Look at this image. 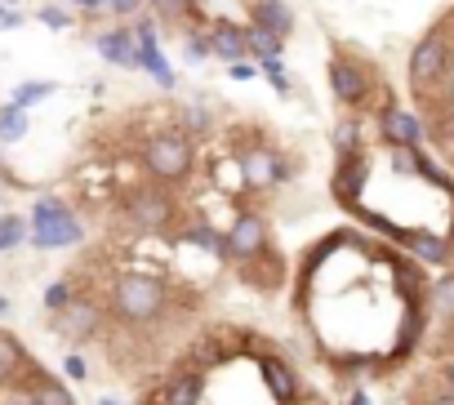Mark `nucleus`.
Wrapping results in <instances>:
<instances>
[{"instance_id": "obj_1", "label": "nucleus", "mask_w": 454, "mask_h": 405, "mask_svg": "<svg viewBox=\"0 0 454 405\" xmlns=\"http://www.w3.org/2000/svg\"><path fill=\"white\" fill-rule=\"evenodd\" d=\"M169 299H174V290L152 272H121L107 285V312L125 330H152L156 321H165Z\"/></svg>"}, {"instance_id": "obj_2", "label": "nucleus", "mask_w": 454, "mask_h": 405, "mask_svg": "<svg viewBox=\"0 0 454 405\" xmlns=\"http://www.w3.org/2000/svg\"><path fill=\"white\" fill-rule=\"evenodd\" d=\"M138 165L152 183L160 187H183L192 174H196V143L187 134H178L174 125L169 129H152L143 143H138Z\"/></svg>"}, {"instance_id": "obj_3", "label": "nucleus", "mask_w": 454, "mask_h": 405, "mask_svg": "<svg viewBox=\"0 0 454 405\" xmlns=\"http://www.w3.org/2000/svg\"><path fill=\"white\" fill-rule=\"evenodd\" d=\"M121 219L138 232V237H174V228L183 223V210L169 187L160 183H129L121 191Z\"/></svg>"}, {"instance_id": "obj_4", "label": "nucleus", "mask_w": 454, "mask_h": 405, "mask_svg": "<svg viewBox=\"0 0 454 405\" xmlns=\"http://www.w3.org/2000/svg\"><path fill=\"white\" fill-rule=\"evenodd\" d=\"M32 228H27V241L32 250H72L85 241V223L67 210V200L59 196H36L32 200Z\"/></svg>"}, {"instance_id": "obj_5", "label": "nucleus", "mask_w": 454, "mask_h": 405, "mask_svg": "<svg viewBox=\"0 0 454 405\" xmlns=\"http://www.w3.org/2000/svg\"><path fill=\"white\" fill-rule=\"evenodd\" d=\"M237 160V174H241V187L246 191H277L281 183H290L294 165L286 160V152H277L268 138H254V143H241L232 152Z\"/></svg>"}, {"instance_id": "obj_6", "label": "nucleus", "mask_w": 454, "mask_h": 405, "mask_svg": "<svg viewBox=\"0 0 454 405\" xmlns=\"http://www.w3.org/2000/svg\"><path fill=\"white\" fill-rule=\"evenodd\" d=\"M272 259V232L268 219L259 210H241L232 219V228L223 232V263H237V268H254Z\"/></svg>"}, {"instance_id": "obj_7", "label": "nucleus", "mask_w": 454, "mask_h": 405, "mask_svg": "<svg viewBox=\"0 0 454 405\" xmlns=\"http://www.w3.org/2000/svg\"><path fill=\"white\" fill-rule=\"evenodd\" d=\"M103 321H107V308H103L94 294L76 290V294H72V303L54 312V334H59L63 343L81 347V343H90V339H98V334H103Z\"/></svg>"}, {"instance_id": "obj_8", "label": "nucleus", "mask_w": 454, "mask_h": 405, "mask_svg": "<svg viewBox=\"0 0 454 405\" xmlns=\"http://www.w3.org/2000/svg\"><path fill=\"white\" fill-rule=\"evenodd\" d=\"M450 72V41L441 32L423 36L414 50H410V85L419 94H427L432 85H441V76Z\"/></svg>"}, {"instance_id": "obj_9", "label": "nucleus", "mask_w": 454, "mask_h": 405, "mask_svg": "<svg viewBox=\"0 0 454 405\" xmlns=\"http://www.w3.org/2000/svg\"><path fill=\"white\" fill-rule=\"evenodd\" d=\"M325 81H330V94H334V103H343V107H365V98H370V72L356 63V58H348V54H334L330 58V72H325Z\"/></svg>"}, {"instance_id": "obj_10", "label": "nucleus", "mask_w": 454, "mask_h": 405, "mask_svg": "<svg viewBox=\"0 0 454 405\" xmlns=\"http://www.w3.org/2000/svg\"><path fill=\"white\" fill-rule=\"evenodd\" d=\"M259 374H263V383H268V396L272 401H281V405H294L299 401V374H294V365L290 361H281L277 352H259Z\"/></svg>"}, {"instance_id": "obj_11", "label": "nucleus", "mask_w": 454, "mask_h": 405, "mask_svg": "<svg viewBox=\"0 0 454 405\" xmlns=\"http://www.w3.org/2000/svg\"><path fill=\"white\" fill-rule=\"evenodd\" d=\"M200 401H205V374L192 370V365H178L160 383V392H156L152 405H200Z\"/></svg>"}, {"instance_id": "obj_12", "label": "nucleus", "mask_w": 454, "mask_h": 405, "mask_svg": "<svg viewBox=\"0 0 454 405\" xmlns=\"http://www.w3.org/2000/svg\"><path fill=\"white\" fill-rule=\"evenodd\" d=\"M32 396H36V405H76V392L67 387V378H59V374H50L45 365H27V374L19 378Z\"/></svg>"}, {"instance_id": "obj_13", "label": "nucleus", "mask_w": 454, "mask_h": 405, "mask_svg": "<svg viewBox=\"0 0 454 405\" xmlns=\"http://www.w3.org/2000/svg\"><path fill=\"white\" fill-rule=\"evenodd\" d=\"M205 50L218 63H241L246 58V27L241 23H227V19L209 23L205 27Z\"/></svg>"}, {"instance_id": "obj_14", "label": "nucleus", "mask_w": 454, "mask_h": 405, "mask_svg": "<svg viewBox=\"0 0 454 405\" xmlns=\"http://www.w3.org/2000/svg\"><path fill=\"white\" fill-rule=\"evenodd\" d=\"M129 67L143 72V76H152L160 90H178V72H174V63L165 58L160 41H134V63H129Z\"/></svg>"}, {"instance_id": "obj_15", "label": "nucleus", "mask_w": 454, "mask_h": 405, "mask_svg": "<svg viewBox=\"0 0 454 405\" xmlns=\"http://www.w3.org/2000/svg\"><path fill=\"white\" fill-rule=\"evenodd\" d=\"M379 129H383L387 147H419V143H423V125H419V116L405 112V107H383V112H379Z\"/></svg>"}, {"instance_id": "obj_16", "label": "nucleus", "mask_w": 454, "mask_h": 405, "mask_svg": "<svg viewBox=\"0 0 454 405\" xmlns=\"http://www.w3.org/2000/svg\"><path fill=\"white\" fill-rule=\"evenodd\" d=\"M250 23L263 27V32H272V36H281V41H290L299 19H294L290 0H254V5H250Z\"/></svg>"}, {"instance_id": "obj_17", "label": "nucleus", "mask_w": 454, "mask_h": 405, "mask_svg": "<svg viewBox=\"0 0 454 405\" xmlns=\"http://www.w3.org/2000/svg\"><path fill=\"white\" fill-rule=\"evenodd\" d=\"M94 50H98V58L103 63H112V67H129L134 63V36H129V27H103L98 36H94Z\"/></svg>"}, {"instance_id": "obj_18", "label": "nucleus", "mask_w": 454, "mask_h": 405, "mask_svg": "<svg viewBox=\"0 0 454 405\" xmlns=\"http://www.w3.org/2000/svg\"><path fill=\"white\" fill-rule=\"evenodd\" d=\"M174 245H196V250H205V254H214V259H223V232H214L205 219H183L178 228H174V237H169Z\"/></svg>"}, {"instance_id": "obj_19", "label": "nucleus", "mask_w": 454, "mask_h": 405, "mask_svg": "<svg viewBox=\"0 0 454 405\" xmlns=\"http://www.w3.org/2000/svg\"><path fill=\"white\" fill-rule=\"evenodd\" d=\"M27 352H23V343L5 330V325H0V387H14L23 374H27Z\"/></svg>"}, {"instance_id": "obj_20", "label": "nucleus", "mask_w": 454, "mask_h": 405, "mask_svg": "<svg viewBox=\"0 0 454 405\" xmlns=\"http://www.w3.org/2000/svg\"><path fill=\"white\" fill-rule=\"evenodd\" d=\"M174 129L187 134L192 143H200V138H209V134L218 129V121H214L209 107H200V103H183V107L174 112Z\"/></svg>"}, {"instance_id": "obj_21", "label": "nucleus", "mask_w": 454, "mask_h": 405, "mask_svg": "<svg viewBox=\"0 0 454 405\" xmlns=\"http://www.w3.org/2000/svg\"><path fill=\"white\" fill-rule=\"evenodd\" d=\"M365 174H370V165H365V160H361L356 152L339 160V174H334V191H339V200H343V206H352V200H356V191H361Z\"/></svg>"}, {"instance_id": "obj_22", "label": "nucleus", "mask_w": 454, "mask_h": 405, "mask_svg": "<svg viewBox=\"0 0 454 405\" xmlns=\"http://www.w3.org/2000/svg\"><path fill=\"white\" fill-rule=\"evenodd\" d=\"M281 54H286V41H281V36H272V32L246 23V58L263 63V58H281Z\"/></svg>"}, {"instance_id": "obj_23", "label": "nucleus", "mask_w": 454, "mask_h": 405, "mask_svg": "<svg viewBox=\"0 0 454 405\" xmlns=\"http://www.w3.org/2000/svg\"><path fill=\"white\" fill-rule=\"evenodd\" d=\"M27 125H32V112H23L19 103H0V143H23L27 138Z\"/></svg>"}, {"instance_id": "obj_24", "label": "nucleus", "mask_w": 454, "mask_h": 405, "mask_svg": "<svg viewBox=\"0 0 454 405\" xmlns=\"http://www.w3.org/2000/svg\"><path fill=\"white\" fill-rule=\"evenodd\" d=\"M401 241H405V250H414L423 263H445V259H450V245H445L441 237H427V232H401Z\"/></svg>"}, {"instance_id": "obj_25", "label": "nucleus", "mask_w": 454, "mask_h": 405, "mask_svg": "<svg viewBox=\"0 0 454 405\" xmlns=\"http://www.w3.org/2000/svg\"><path fill=\"white\" fill-rule=\"evenodd\" d=\"M259 76H263V81H268L281 98H290V94H294V76H290L286 58H263V63H259Z\"/></svg>"}, {"instance_id": "obj_26", "label": "nucleus", "mask_w": 454, "mask_h": 405, "mask_svg": "<svg viewBox=\"0 0 454 405\" xmlns=\"http://www.w3.org/2000/svg\"><path fill=\"white\" fill-rule=\"evenodd\" d=\"M54 90H59L54 81H23V85H19V90L10 94V103H19L23 112H32L36 103H45V98H54Z\"/></svg>"}, {"instance_id": "obj_27", "label": "nucleus", "mask_w": 454, "mask_h": 405, "mask_svg": "<svg viewBox=\"0 0 454 405\" xmlns=\"http://www.w3.org/2000/svg\"><path fill=\"white\" fill-rule=\"evenodd\" d=\"M27 241V219L23 214H0V254H10Z\"/></svg>"}, {"instance_id": "obj_28", "label": "nucleus", "mask_w": 454, "mask_h": 405, "mask_svg": "<svg viewBox=\"0 0 454 405\" xmlns=\"http://www.w3.org/2000/svg\"><path fill=\"white\" fill-rule=\"evenodd\" d=\"M432 312H436L441 321H450V325H454V272H450V276H441V281L432 285Z\"/></svg>"}, {"instance_id": "obj_29", "label": "nucleus", "mask_w": 454, "mask_h": 405, "mask_svg": "<svg viewBox=\"0 0 454 405\" xmlns=\"http://www.w3.org/2000/svg\"><path fill=\"white\" fill-rule=\"evenodd\" d=\"M36 23H45L50 32H67V27H76V10H67V5H41L36 10Z\"/></svg>"}, {"instance_id": "obj_30", "label": "nucleus", "mask_w": 454, "mask_h": 405, "mask_svg": "<svg viewBox=\"0 0 454 405\" xmlns=\"http://www.w3.org/2000/svg\"><path fill=\"white\" fill-rule=\"evenodd\" d=\"M356 143H361V125H356L352 116H348V121H339V125H334V152H339V160H343V156H352V152H356Z\"/></svg>"}, {"instance_id": "obj_31", "label": "nucleus", "mask_w": 454, "mask_h": 405, "mask_svg": "<svg viewBox=\"0 0 454 405\" xmlns=\"http://www.w3.org/2000/svg\"><path fill=\"white\" fill-rule=\"evenodd\" d=\"M72 294H76V285H72L67 276H59V281H50V285H45V312L54 316L59 308H67V303H72Z\"/></svg>"}, {"instance_id": "obj_32", "label": "nucleus", "mask_w": 454, "mask_h": 405, "mask_svg": "<svg viewBox=\"0 0 454 405\" xmlns=\"http://www.w3.org/2000/svg\"><path fill=\"white\" fill-rule=\"evenodd\" d=\"M63 378H72V383H85V378H90V365H85V356L67 352V356H63Z\"/></svg>"}, {"instance_id": "obj_33", "label": "nucleus", "mask_w": 454, "mask_h": 405, "mask_svg": "<svg viewBox=\"0 0 454 405\" xmlns=\"http://www.w3.org/2000/svg\"><path fill=\"white\" fill-rule=\"evenodd\" d=\"M138 10H147L143 0H107V14H112V19H121V23H129Z\"/></svg>"}, {"instance_id": "obj_34", "label": "nucleus", "mask_w": 454, "mask_h": 405, "mask_svg": "<svg viewBox=\"0 0 454 405\" xmlns=\"http://www.w3.org/2000/svg\"><path fill=\"white\" fill-rule=\"evenodd\" d=\"M227 76H232V81H259V63H254V58L227 63Z\"/></svg>"}, {"instance_id": "obj_35", "label": "nucleus", "mask_w": 454, "mask_h": 405, "mask_svg": "<svg viewBox=\"0 0 454 405\" xmlns=\"http://www.w3.org/2000/svg\"><path fill=\"white\" fill-rule=\"evenodd\" d=\"M0 405H36V396L23 387V383H14V387H5V396H0Z\"/></svg>"}, {"instance_id": "obj_36", "label": "nucleus", "mask_w": 454, "mask_h": 405, "mask_svg": "<svg viewBox=\"0 0 454 405\" xmlns=\"http://www.w3.org/2000/svg\"><path fill=\"white\" fill-rule=\"evenodd\" d=\"M183 58H187V63H205V58H209V50H205V36H187V45H183Z\"/></svg>"}, {"instance_id": "obj_37", "label": "nucleus", "mask_w": 454, "mask_h": 405, "mask_svg": "<svg viewBox=\"0 0 454 405\" xmlns=\"http://www.w3.org/2000/svg\"><path fill=\"white\" fill-rule=\"evenodd\" d=\"M67 5H76L85 19H98V14L107 10V0H67Z\"/></svg>"}, {"instance_id": "obj_38", "label": "nucleus", "mask_w": 454, "mask_h": 405, "mask_svg": "<svg viewBox=\"0 0 454 405\" xmlns=\"http://www.w3.org/2000/svg\"><path fill=\"white\" fill-rule=\"evenodd\" d=\"M14 27H23V14H14L10 5H0V32H14Z\"/></svg>"}, {"instance_id": "obj_39", "label": "nucleus", "mask_w": 454, "mask_h": 405, "mask_svg": "<svg viewBox=\"0 0 454 405\" xmlns=\"http://www.w3.org/2000/svg\"><path fill=\"white\" fill-rule=\"evenodd\" d=\"M427 405H454V392H436V396H432Z\"/></svg>"}, {"instance_id": "obj_40", "label": "nucleus", "mask_w": 454, "mask_h": 405, "mask_svg": "<svg viewBox=\"0 0 454 405\" xmlns=\"http://www.w3.org/2000/svg\"><path fill=\"white\" fill-rule=\"evenodd\" d=\"M445 383H450V392H454V356H450V365H445Z\"/></svg>"}, {"instance_id": "obj_41", "label": "nucleus", "mask_w": 454, "mask_h": 405, "mask_svg": "<svg viewBox=\"0 0 454 405\" xmlns=\"http://www.w3.org/2000/svg\"><path fill=\"white\" fill-rule=\"evenodd\" d=\"M5 316H10V299H5V294H0V321H5Z\"/></svg>"}, {"instance_id": "obj_42", "label": "nucleus", "mask_w": 454, "mask_h": 405, "mask_svg": "<svg viewBox=\"0 0 454 405\" xmlns=\"http://www.w3.org/2000/svg\"><path fill=\"white\" fill-rule=\"evenodd\" d=\"M352 405H370V396L365 392H352Z\"/></svg>"}, {"instance_id": "obj_43", "label": "nucleus", "mask_w": 454, "mask_h": 405, "mask_svg": "<svg viewBox=\"0 0 454 405\" xmlns=\"http://www.w3.org/2000/svg\"><path fill=\"white\" fill-rule=\"evenodd\" d=\"M94 405H121V401H116V396H98Z\"/></svg>"}]
</instances>
